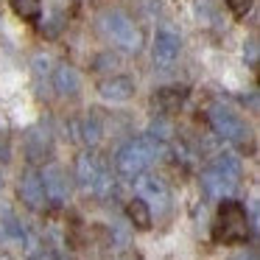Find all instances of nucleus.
<instances>
[{
    "instance_id": "obj_1",
    "label": "nucleus",
    "mask_w": 260,
    "mask_h": 260,
    "mask_svg": "<svg viewBox=\"0 0 260 260\" xmlns=\"http://www.w3.org/2000/svg\"><path fill=\"white\" fill-rule=\"evenodd\" d=\"M159 146L151 140V137H137V140H129L123 148L118 151V171L129 179L140 176L148 165L157 159Z\"/></svg>"
},
{
    "instance_id": "obj_2",
    "label": "nucleus",
    "mask_w": 260,
    "mask_h": 260,
    "mask_svg": "<svg viewBox=\"0 0 260 260\" xmlns=\"http://www.w3.org/2000/svg\"><path fill=\"white\" fill-rule=\"evenodd\" d=\"M215 241L221 243H241L249 235L246 213L238 202H224L218 210V221H215Z\"/></svg>"
},
{
    "instance_id": "obj_3",
    "label": "nucleus",
    "mask_w": 260,
    "mask_h": 260,
    "mask_svg": "<svg viewBox=\"0 0 260 260\" xmlns=\"http://www.w3.org/2000/svg\"><path fill=\"white\" fill-rule=\"evenodd\" d=\"M101 28L107 31V37L115 42V45L126 48V51H137V48H140V31L135 28V23H132L126 14L107 12L101 17Z\"/></svg>"
},
{
    "instance_id": "obj_4",
    "label": "nucleus",
    "mask_w": 260,
    "mask_h": 260,
    "mask_svg": "<svg viewBox=\"0 0 260 260\" xmlns=\"http://www.w3.org/2000/svg\"><path fill=\"white\" fill-rule=\"evenodd\" d=\"M210 123H213V129L218 132L224 140H243V137L249 135L246 126H243V120L226 107H213L210 109Z\"/></svg>"
},
{
    "instance_id": "obj_5",
    "label": "nucleus",
    "mask_w": 260,
    "mask_h": 260,
    "mask_svg": "<svg viewBox=\"0 0 260 260\" xmlns=\"http://www.w3.org/2000/svg\"><path fill=\"white\" fill-rule=\"evenodd\" d=\"M40 179H42V187H45V199H51L53 204H62L68 199V179H64V174L56 165L45 168V174Z\"/></svg>"
},
{
    "instance_id": "obj_6",
    "label": "nucleus",
    "mask_w": 260,
    "mask_h": 260,
    "mask_svg": "<svg viewBox=\"0 0 260 260\" xmlns=\"http://www.w3.org/2000/svg\"><path fill=\"white\" fill-rule=\"evenodd\" d=\"M20 196H23V202L28 204L31 210H42V207H45V187H42L40 174L28 171V174L23 176V182H20Z\"/></svg>"
},
{
    "instance_id": "obj_7",
    "label": "nucleus",
    "mask_w": 260,
    "mask_h": 260,
    "mask_svg": "<svg viewBox=\"0 0 260 260\" xmlns=\"http://www.w3.org/2000/svg\"><path fill=\"white\" fill-rule=\"evenodd\" d=\"M179 48H182L179 34H174L171 28H165V31L157 34V42H154V59L162 62V64H168V62H174V59L179 56Z\"/></svg>"
},
{
    "instance_id": "obj_8",
    "label": "nucleus",
    "mask_w": 260,
    "mask_h": 260,
    "mask_svg": "<svg viewBox=\"0 0 260 260\" xmlns=\"http://www.w3.org/2000/svg\"><path fill=\"white\" fill-rule=\"evenodd\" d=\"M76 176H79V182L84 187H95L98 182L104 179V168H101V162H98V157H90V154L79 157V162H76Z\"/></svg>"
},
{
    "instance_id": "obj_9",
    "label": "nucleus",
    "mask_w": 260,
    "mask_h": 260,
    "mask_svg": "<svg viewBox=\"0 0 260 260\" xmlns=\"http://www.w3.org/2000/svg\"><path fill=\"white\" fill-rule=\"evenodd\" d=\"M137 190H140V202H151L157 204V207H165L168 204V187L162 185L159 179H140V185H137Z\"/></svg>"
},
{
    "instance_id": "obj_10",
    "label": "nucleus",
    "mask_w": 260,
    "mask_h": 260,
    "mask_svg": "<svg viewBox=\"0 0 260 260\" xmlns=\"http://www.w3.org/2000/svg\"><path fill=\"white\" fill-rule=\"evenodd\" d=\"M132 90H135V84H132V79H126V76H115V79H109L101 84V95L107 98V101H126V98L132 95Z\"/></svg>"
},
{
    "instance_id": "obj_11",
    "label": "nucleus",
    "mask_w": 260,
    "mask_h": 260,
    "mask_svg": "<svg viewBox=\"0 0 260 260\" xmlns=\"http://www.w3.org/2000/svg\"><path fill=\"white\" fill-rule=\"evenodd\" d=\"M53 81H56V90L62 92V95H76V92H79V73H76L73 68H68V64H62V68L56 70Z\"/></svg>"
},
{
    "instance_id": "obj_12",
    "label": "nucleus",
    "mask_w": 260,
    "mask_h": 260,
    "mask_svg": "<svg viewBox=\"0 0 260 260\" xmlns=\"http://www.w3.org/2000/svg\"><path fill=\"white\" fill-rule=\"evenodd\" d=\"M235 185L238 182L226 179V176L215 174V171H207V174H204V187H207L210 196H226V193L235 190Z\"/></svg>"
},
{
    "instance_id": "obj_13",
    "label": "nucleus",
    "mask_w": 260,
    "mask_h": 260,
    "mask_svg": "<svg viewBox=\"0 0 260 260\" xmlns=\"http://www.w3.org/2000/svg\"><path fill=\"white\" fill-rule=\"evenodd\" d=\"M185 95H187L185 87H165V90L157 95V104L165 109V112H174V109L185 101Z\"/></svg>"
},
{
    "instance_id": "obj_14",
    "label": "nucleus",
    "mask_w": 260,
    "mask_h": 260,
    "mask_svg": "<svg viewBox=\"0 0 260 260\" xmlns=\"http://www.w3.org/2000/svg\"><path fill=\"white\" fill-rule=\"evenodd\" d=\"M210 171H215V174H221V176H226V179L238 182V176H241V162H238L232 154H221Z\"/></svg>"
},
{
    "instance_id": "obj_15",
    "label": "nucleus",
    "mask_w": 260,
    "mask_h": 260,
    "mask_svg": "<svg viewBox=\"0 0 260 260\" xmlns=\"http://www.w3.org/2000/svg\"><path fill=\"white\" fill-rule=\"evenodd\" d=\"M129 218L135 226L148 230V226H151V207H148L146 202H140V199H135V202H129Z\"/></svg>"
},
{
    "instance_id": "obj_16",
    "label": "nucleus",
    "mask_w": 260,
    "mask_h": 260,
    "mask_svg": "<svg viewBox=\"0 0 260 260\" xmlns=\"http://www.w3.org/2000/svg\"><path fill=\"white\" fill-rule=\"evenodd\" d=\"M12 9L23 20H37L40 17V9H42V0H12Z\"/></svg>"
},
{
    "instance_id": "obj_17",
    "label": "nucleus",
    "mask_w": 260,
    "mask_h": 260,
    "mask_svg": "<svg viewBox=\"0 0 260 260\" xmlns=\"http://www.w3.org/2000/svg\"><path fill=\"white\" fill-rule=\"evenodd\" d=\"M226 6L232 9L235 17H243V14L249 12V6H252V0H226Z\"/></svg>"
},
{
    "instance_id": "obj_18",
    "label": "nucleus",
    "mask_w": 260,
    "mask_h": 260,
    "mask_svg": "<svg viewBox=\"0 0 260 260\" xmlns=\"http://www.w3.org/2000/svg\"><path fill=\"white\" fill-rule=\"evenodd\" d=\"M37 76H42V73H48V64H51V62H48V56H37Z\"/></svg>"
},
{
    "instance_id": "obj_19",
    "label": "nucleus",
    "mask_w": 260,
    "mask_h": 260,
    "mask_svg": "<svg viewBox=\"0 0 260 260\" xmlns=\"http://www.w3.org/2000/svg\"><path fill=\"white\" fill-rule=\"evenodd\" d=\"M246 59H249V62H252V64L257 62V42H254V40L249 42V48H246Z\"/></svg>"
},
{
    "instance_id": "obj_20",
    "label": "nucleus",
    "mask_w": 260,
    "mask_h": 260,
    "mask_svg": "<svg viewBox=\"0 0 260 260\" xmlns=\"http://www.w3.org/2000/svg\"><path fill=\"white\" fill-rule=\"evenodd\" d=\"M230 260H257L254 254H235V257H230Z\"/></svg>"
},
{
    "instance_id": "obj_21",
    "label": "nucleus",
    "mask_w": 260,
    "mask_h": 260,
    "mask_svg": "<svg viewBox=\"0 0 260 260\" xmlns=\"http://www.w3.org/2000/svg\"><path fill=\"white\" fill-rule=\"evenodd\" d=\"M37 260H56V257H53V254H40Z\"/></svg>"
}]
</instances>
